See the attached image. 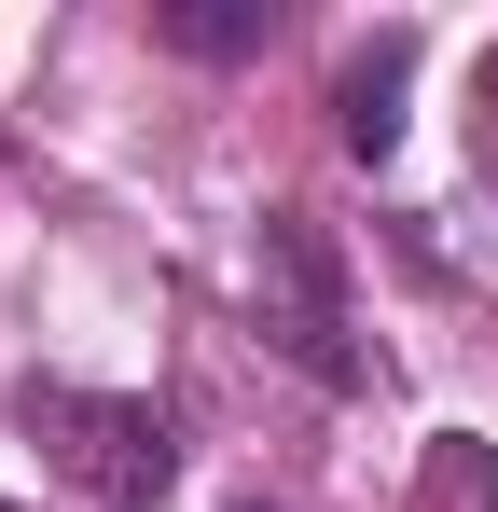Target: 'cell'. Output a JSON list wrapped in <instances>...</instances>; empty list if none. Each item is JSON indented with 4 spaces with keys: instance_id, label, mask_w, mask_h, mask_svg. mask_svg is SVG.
<instances>
[{
    "instance_id": "6da1fadb",
    "label": "cell",
    "mask_w": 498,
    "mask_h": 512,
    "mask_svg": "<svg viewBox=\"0 0 498 512\" xmlns=\"http://www.w3.org/2000/svg\"><path fill=\"white\" fill-rule=\"evenodd\" d=\"M28 429H42V457L70 471L83 499H111V512H153L166 485H180V429H166L153 402H111V388H28Z\"/></svg>"
},
{
    "instance_id": "7a4b0ae2",
    "label": "cell",
    "mask_w": 498,
    "mask_h": 512,
    "mask_svg": "<svg viewBox=\"0 0 498 512\" xmlns=\"http://www.w3.org/2000/svg\"><path fill=\"white\" fill-rule=\"evenodd\" d=\"M249 319L277 333V360H305L319 388H360V346H346V291H332V250L305 208H263L249 236Z\"/></svg>"
},
{
    "instance_id": "3957f363",
    "label": "cell",
    "mask_w": 498,
    "mask_h": 512,
    "mask_svg": "<svg viewBox=\"0 0 498 512\" xmlns=\"http://www.w3.org/2000/svg\"><path fill=\"white\" fill-rule=\"evenodd\" d=\"M402 84H415V28H374V42L346 56V84H332V125H346V153H360V167H388V153H402Z\"/></svg>"
},
{
    "instance_id": "277c9868",
    "label": "cell",
    "mask_w": 498,
    "mask_h": 512,
    "mask_svg": "<svg viewBox=\"0 0 498 512\" xmlns=\"http://www.w3.org/2000/svg\"><path fill=\"white\" fill-rule=\"evenodd\" d=\"M153 28L180 56H263L277 42V0H153Z\"/></svg>"
},
{
    "instance_id": "5b68a950",
    "label": "cell",
    "mask_w": 498,
    "mask_h": 512,
    "mask_svg": "<svg viewBox=\"0 0 498 512\" xmlns=\"http://www.w3.org/2000/svg\"><path fill=\"white\" fill-rule=\"evenodd\" d=\"M471 153H485V180H498V42H485V70H471Z\"/></svg>"
}]
</instances>
